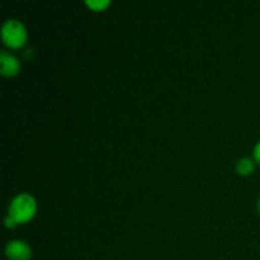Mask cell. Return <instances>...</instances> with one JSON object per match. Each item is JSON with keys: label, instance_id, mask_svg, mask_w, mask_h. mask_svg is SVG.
Instances as JSON below:
<instances>
[{"label": "cell", "instance_id": "8992f818", "mask_svg": "<svg viewBox=\"0 0 260 260\" xmlns=\"http://www.w3.org/2000/svg\"><path fill=\"white\" fill-rule=\"evenodd\" d=\"M85 3L94 10H103L109 5V0H86Z\"/></svg>", "mask_w": 260, "mask_h": 260}, {"label": "cell", "instance_id": "ba28073f", "mask_svg": "<svg viewBox=\"0 0 260 260\" xmlns=\"http://www.w3.org/2000/svg\"><path fill=\"white\" fill-rule=\"evenodd\" d=\"M254 157H255L256 161L260 164V141L256 144L255 149H254Z\"/></svg>", "mask_w": 260, "mask_h": 260}, {"label": "cell", "instance_id": "52a82bcc", "mask_svg": "<svg viewBox=\"0 0 260 260\" xmlns=\"http://www.w3.org/2000/svg\"><path fill=\"white\" fill-rule=\"evenodd\" d=\"M15 223H17V221H15L14 218L10 217V216L8 215L7 218H5V225H7V228H14Z\"/></svg>", "mask_w": 260, "mask_h": 260}, {"label": "cell", "instance_id": "9c48e42d", "mask_svg": "<svg viewBox=\"0 0 260 260\" xmlns=\"http://www.w3.org/2000/svg\"><path fill=\"white\" fill-rule=\"evenodd\" d=\"M259 212H260V201H259Z\"/></svg>", "mask_w": 260, "mask_h": 260}, {"label": "cell", "instance_id": "3957f363", "mask_svg": "<svg viewBox=\"0 0 260 260\" xmlns=\"http://www.w3.org/2000/svg\"><path fill=\"white\" fill-rule=\"evenodd\" d=\"M5 254L10 260H29L32 251L24 241L14 240L8 243Z\"/></svg>", "mask_w": 260, "mask_h": 260}, {"label": "cell", "instance_id": "7a4b0ae2", "mask_svg": "<svg viewBox=\"0 0 260 260\" xmlns=\"http://www.w3.org/2000/svg\"><path fill=\"white\" fill-rule=\"evenodd\" d=\"M2 37L5 45L13 48H18L25 42L27 32H25L23 23H20L19 20L8 19L5 20L2 27Z\"/></svg>", "mask_w": 260, "mask_h": 260}, {"label": "cell", "instance_id": "6da1fadb", "mask_svg": "<svg viewBox=\"0 0 260 260\" xmlns=\"http://www.w3.org/2000/svg\"><path fill=\"white\" fill-rule=\"evenodd\" d=\"M36 212V201L32 196L18 194L12 201L9 206V216L17 221V223L27 222L28 220L33 217Z\"/></svg>", "mask_w": 260, "mask_h": 260}, {"label": "cell", "instance_id": "5b68a950", "mask_svg": "<svg viewBox=\"0 0 260 260\" xmlns=\"http://www.w3.org/2000/svg\"><path fill=\"white\" fill-rule=\"evenodd\" d=\"M236 169H238V172L240 174L248 175L254 170V162L250 159H248V157H243V159H240L238 161Z\"/></svg>", "mask_w": 260, "mask_h": 260}, {"label": "cell", "instance_id": "277c9868", "mask_svg": "<svg viewBox=\"0 0 260 260\" xmlns=\"http://www.w3.org/2000/svg\"><path fill=\"white\" fill-rule=\"evenodd\" d=\"M19 61L14 55L7 52V51H2V53H0V70H2L3 75H15L19 71Z\"/></svg>", "mask_w": 260, "mask_h": 260}]
</instances>
